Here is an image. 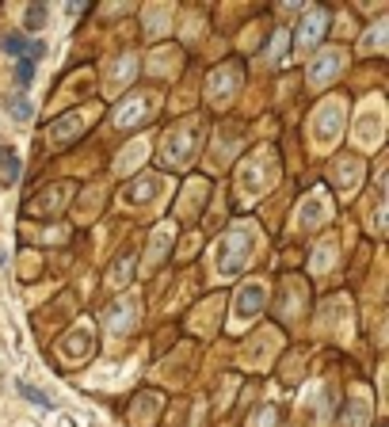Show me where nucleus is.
<instances>
[{"instance_id": "f03ea898", "label": "nucleus", "mask_w": 389, "mask_h": 427, "mask_svg": "<svg viewBox=\"0 0 389 427\" xmlns=\"http://www.w3.org/2000/svg\"><path fill=\"white\" fill-rule=\"evenodd\" d=\"M8 107H12V115H16V118H19V123H23V118H31V103H27V99H23V96H16V99H12V103H8Z\"/></svg>"}, {"instance_id": "f257e3e1", "label": "nucleus", "mask_w": 389, "mask_h": 427, "mask_svg": "<svg viewBox=\"0 0 389 427\" xmlns=\"http://www.w3.org/2000/svg\"><path fill=\"white\" fill-rule=\"evenodd\" d=\"M16 389H19V393H23L27 401L34 404V408H50V401H46V397H42V393H39V389H34V386H27V382H16Z\"/></svg>"}]
</instances>
